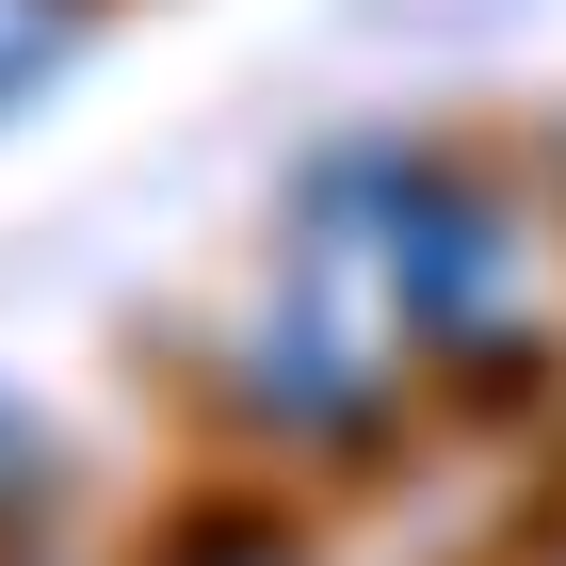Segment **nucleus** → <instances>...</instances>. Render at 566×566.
<instances>
[{
  "instance_id": "nucleus-1",
  "label": "nucleus",
  "mask_w": 566,
  "mask_h": 566,
  "mask_svg": "<svg viewBox=\"0 0 566 566\" xmlns=\"http://www.w3.org/2000/svg\"><path fill=\"white\" fill-rule=\"evenodd\" d=\"M49 33H65V0H0V82H33Z\"/></svg>"
}]
</instances>
